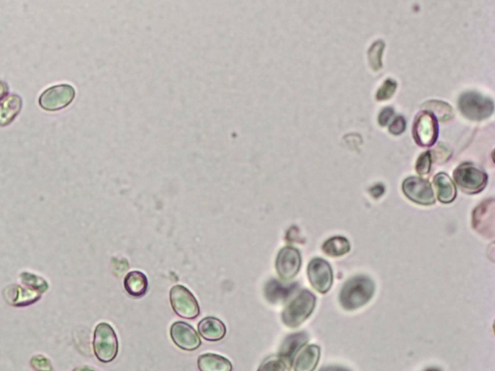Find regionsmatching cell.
<instances>
[{
    "instance_id": "25",
    "label": "cell",
    "mask_w": 495,
    "mask_h": 371,
    "mask_svg": "<svg viewBox=\"0 0 495 371\" xmlns=\"http://www.w3.org/2000/svg\"><path fill=\"white\" fill-rule=\"evenodd\" d=\"M384 47H385V44H384L383 41H378V42L371 46V49L369 50V65H371L374 71H378V70L382 68Z\"/></svg>"
},
{
    "instance_id": "16",
    "label": "cell",
    "mask_w": 495,
    "mask_h": 371,
    "mask_svg": "<svg viewBox=\"0 0 495 371\" xmlns=\"http://www.w3.org/2000/svg\"><path fill=\"white\" fill-rule=\"evenodd\" d=\"M197 330L200 336L207 341H220L226 337V328L224 322L216 317H205L199 323Z\"/></svg>"
},
{
    "instance_id": "8",
    "label": "cell",
    "mask_w": 495,
    "mask_h": 371,
    "mask_svg": "<svg viewBox=\"0 0 495 371\" xmlns=\"http://www.w3.org/2000/svg\"><path fill=\"white\" fill-rule=\"evenodd\" d=\"M437 119L431 113L424 112L417 115L413 126V137L418 146L431 147L438 137Z\"/></svg>"
},
{
    "instance_id": "9",
    "label": "cell",
    "mask_w": 495,
    "mask_h": 371,
    "mask_svg": "<svg viewBox=\"0 0 495 371\" xmlns=\"http://www.w3.org/2000/svg\"><path fill=\"white\" fill-rule=\"evenodd\" d=\"M403 194L414 203L432 205L436 202L434 189L429 181L420 177H408L402 183Z\"/></svg>"
},
{
    "instance_id": "24",
    "label": "cell",
    "mask_w": 495,
    "mask_h": 371,
    "mask_svg": "<svg viewBox=\"0 0 495 371\" xmlns=\"http://www.w3.org/2000/svg\"><path fill=\"white\" fill-rule=\"evenodd\" d=\"M21 281L26 285V288L32 289V290L37 291L40 294H43L48 290L49 288V284L44 279L41 277L36 276V274L30 273H23L21 274Z\"/></svg>"
},
{
    "instance_id": "19",
    "label": "cell",
    "mask_w": 495,
    "mask_h": 371,
    "mask_svg": "<svg viewBox=\"0 0 495 371\" xmlns=\"http://www.w3.org/2000/svg\"><path fill=\"white\" fill-rule=\"evenodd\" d=\"M434 185L436 190L437 199L442 203L448 204L455 201L456 188L453 180L446 173H438L436 175Z\"/></svg>"
},
{
    "instance_id": "6",
    "label": "cell",
    "mask_w": 495,
    "mask_h": 371,
    "mask_svg": "<svg viewBox=\"0 0 495 371\" xmlns=\"http://www.w3.org/2000/svg\"><path fill=\"white\" fill-rule=\"evenodd\" d=\"M487 173L471 163H463L454 172L456 185L461 191L469 194L482 192L487 186Z\"/></svg>"
},
{
    "instance_id": "18",
    "label": "cell",
    "mask_w": 495,
    "mask_h": 371,
    "mask_svg": "<svg viewBox=\"0 0 495 371\" xmlns=\"http://www.w3.org/2000/svg\"><path fill=\"white\" fill-rule=\"evenodd\" d=\"M320 358V348L316 345H309L301 349L295 359L292 361L294 370L313 371L318 365Z\"/></svg>"
},
{
    "instance_id": "31",
    "label": "cell",
    "mask_w": 495,
    "mask_h": 371,
    "mask_svg": "<svg viewBox=\"0 0 495 371\" xmlns=\"http://www.w3.org/2000/svg\"><path fill=\"white\" fill-rule=\"evenodd\" d=\"M394 110L392 108H385L382 110V112H380V114H379L378 117V122L379 124L381 125V126H386V125L388 124L389 120L391 119V117H393Z\"/></svg>"
},
{
    "instance_id": "3",
    "label": "cell",
    "mask_w": 495,
    "mask_h": 371,
    "mask_svg": "<svg viewBox=\"0 0 495 371\" xmlns=\"http://www.w3.org/2000/svg\"><path fill=\"white\" fill-rule=\"evenodd\" d=\"M94 353L102 363H110L118 353V339L115 330L108 323H100L94 332Z\"/></svg>"
},
{
    "instance_id": "13",
    "label": "cell",
    "mask_w": 495,
    "mask_h": 371,
    "mask_svg": "<svg viewBox=\"0 0 495 371\" xmlns=\"http://www.w3.org/2000/svg\"><path fill=\"white\" fill-rule=\"evenodd\" d=\"M171 337L176 346L185 351H195L202 344L199 334L188 323L178 321L171 328Z\"/></svg>"
},
{
    "instance_id": "26",
    "label": "cell",
    "mask_w": 495,
    "mask_h": 371,
    "mask_svg": "<svg viewBox=\"0 0 495 371\" xmlns=\"http://www.w3.org/2000/svg\"><path fill=\"white\" fill-rule=\"evenodd\" d=\"M397 89V83L392 79H389L387 81H384L382 86L378 89V93H376V100L383 102V101L389 100L392 98L394 94L396 92Z\"/></svg>"
},
{
    "instance_id": "30",
    "label": "cell",
    "mask_w": 495,
    "mask_h": 371,
    "mask_svg": "<svg viewBox=\"0 0 495 371\" xmlns=\"http://www.w3.org/2000/svg\"><path fill=\"white\" fill-rule=\"evenodd\" d=\"M405 127H407V123H405V118L397 117L389 127V131H390L391 134L398 136V134H402L405 132Z\"/></svg>"
},
{
    "instance_id": "27",
    "label": "cell",
    "mask_w": 495,
    "mask_h": 371,
    "mask_svg": "<svg viewBox=\"0 0 495 371\" xmlns=\"http://www.w3.org/2000/svg\"><path fill=\"white\" fill-rule=\"evenodd\" d=\"M432 158L431 152H425L418 158L416 170L420 175H427L431 172Z\"/></svg>"
},
{
    "instance_id": "29",
    "label": "cell",
    "mask_w": 495,
    "mask_h": 371,
    "mask_svg": "<svg viewBox=\"0 0 495 371\" xmlns=\"http://www.w3.org/2000/svg\"><path fill=\"white\" fill-rule=\"evenodd\" d=\"M31 365L37 370H52V366L50 361L42 355L35 356L31 359Z\"/></svg>"
},
{
    "instance_id": "28",
    "label": "cell",
    "mask_w": 495,
    "mask_h": 371,
    "mask_svg": "<svg viewBox=\"0 0 495 371\" xmlns=\"http://www.w3.org/2000/svg\"><path fill=\"white\" fill-rule=\"evenodd\" d=\"M260 370H289V366L284 363V361L280 358L269 359L262 363L260 368Z\"/></svg>"
},
{
    "instance_id": "17",
    "label": "cell",
    "mask_w": 495,
    "mask_h": 371,
    "mask_svg": "<svg viewBox=\"0 0 495 371\" xmlns=\"http://www.w3.org/2000/svg\"><path fill=\"white\" fill-rule=\"evenodd\" d=\"M308 339L309 337L306 334L299 332V334H292V336L287 337L286 341L282 343L279 358L284 361V363L289 366V370H291L292 361H293V358L295 357L297 352L305 345L308 342Z\"/></svg>"
},
{
    "instance_id": "5",
    "label": "cell",
    "mask_w": 495,
    "mask_h": 371,
    "mask_svg": "<svg viewBox=\"0 0 495 371\" xmlns=\"http://www.w3.org/2000/svg\"><path fill=\"white\" fill-rule=\"evenodd\" d=\"M76 97V90L68 83L57 84L41 94L39 106L46 112H59L68 107Z\"/></svg>"
},
{
    "instance_id": "15",
    "label": "cell",
    "mask_w": 495,
    "mask_h": 371,
    "mask_svg": "<svg viewBox=\"0 0 495 371\" xmlns=\"http://www.w3.org/2000/svg\"><path fill=\"white\" fill-rule=\"evenodd\" d=\"M23 108V99L17 94L4 97L0 100V127L12 124L18 117Z\"/></svg>"
},
{
    "instance_id": "23",
    "label": "cell",
    "mask_w": 495,
    "mask_h": 371,
    "mask_svg": "<svg viewBox=\"0 0 495 371\" xmlns=\"http://www.w3.org/2000/svg\"><path fill=\"white\" fill-rule=\"evenodd\" d=\"M322 250L329 257H342L349 252L350 244L344 237H333L323 244Z\"/></svg>"
},
{
    "instance_id": "20",
    "label": "cell",
    "mask_w": 495,
    "mask_h": 371,
    "mask_svg": "<svg viewBox=\"0 0 495 371\" xmlns=\"http://www.w3.org/2000/svg\"><path fill=\"white\" fill-rule=\"evenodd\" d=\"M125 290L130 296L135 298L146 295L148 289V279L146 274L139 271H132L126 274L124 279Z\"/></svg>"
},
{
    "instance_id": "32",
    "label": "cell",
    "mask_w": 495,
    "mask_h": 371,
    "mask_svg": "<svg viewBox=\"0 0 495 371\" xmlns=\"http://www.w3.org/2000/svg\"><path fill=\"white\" fill-rule=\"evenodd\" d=\"M9 92V86L6 81H0V100H2Z\"/></svg>"
},
{
    "instance_id": "1",
    "label": "cell",
    "mask_w": 495,
    "mask_h": 371,
    "mask_svg": "<svg viewBox=\"0 0 495 371\" xmlns=\"http://www.w3.org/2000/svg\"><path fill=\"white\" fill-rule=\"evenodd\" d=\"M374 283L367 277L349 279L340 291V302L347 310H358L373 298Z\"/></svg>"
},
{
    "instance_id": "7",
    "label": "cell",
    "mask_w": 495,
    "mask_h": 371,
    "mask_svg": "<svg viewBox=\"0 0 495 371\" xmlns=\"http://www.w3.org/2000/svg\"><path fill=\"white\" fill-rule=\"evenodd\" d=\"M171 305L176 314L184 319H195L200 315V305L194 294L183 285L171 289Z\"/></svg>"
},
{
    "instance_id": "10",
    "label": "cell",
    "mask_w": 495,
    "mask_h": 371,
    "mask_svg": "<svg viewBox=\"0 0 495 371\" xmlns=\"http://www.w3.org/2000/svg\"><path fill=\"white\" fill-rule=\"evenodd\" d=\"M309 281L318 292L327 293L333 284V271L330 264L321 259L311 260L308 266Z\"/></svg>"
},
{
    "instance_id": "21",
    "label": "cell",
    "mask_w": 495,
    "mask_h": 371,
    "mask_svg": "<svg viewBox=\"0 0 495 371\" xmlns=\"http://www.w3.org/2000/svg\"><path fill=\"white\" fill-rule=\"evenodd\" d=\"M200 370L202 371H231L233 365L231 361L217 354H204L197 361Z\"/></svg>"
},
{
    "instance_id": "4",
    "label": "cell",
    "mask_w": 495,
    "mask_h": 371,
    "mask_svg": "<svg viewBox=\"0 0 495 371\" xmlns=\"http://www.w3.org/2000/svg\"><path fill=\"white\" fill-rule=\"evenodd\" d=\"M458 108L463 117L473 121H482L492 114L494 102L477 92H466L458 100Z\"/></svg>"
},
{
    "instance_id": "12",
    "label": "cell",
    "mask_w": 495,
    "mask_h": 371,
    "mask_svg": "<svg viewBox=\"0 0 495 371\" xmlns=\"http://www.w3.org/2000/svg\"><path fill=\"white\" fill-rule=\"evenodd\" d=\"M494 199H489L480 204L473 213V228L487 238L494 237Z\"/></svg>"
},
{
    "instance_id": "2",
    "label": "cell",
    "mask_w": 495,
    "mask_h": 371,
    "mask_svg": "<svg viewBox=\"0 0 495 371\" xmlns=\"http://www.w3.org/2000/svg\"><path fill=\"white\" fill-rule=\"evenodd\" d=\"M316 303V296L308 290L302 291L291 301L282 312V322L289 328H297L306 321Z\"/></svg>"
},
{
    "instance_id": "14",
    "label": "cell",
    "mask_w": 495,
    "mask_h": 371,
    "mask_svg": "<svg viewBox=\"0 0 495 371\" xmlns=\"http://www.w3.org/2000/svg\"><path fill=\"white\" fill-rule=\"evenodd\" d=\"M41 295L37 291L20 285H11L4 290V299L9 305L14 307H28L40 300Z\"/></svg>"
},
{
    "instance_id": "22",
    "label": "cell",
    "mask_w": 495,
    "mask_h": 371,
    "mask_svg": "<svg viewBox=\"0 0 495 371\" xmlns=\"http://www.w3.org/2000/svg\"><path fill=\"white\" fill-rule=\"evenodd\" d=\"M423 110L431 113L439 121H448L454 117L450 105L442 101H429L423 105Z\"/></svg>"
},
{
    "instance_id": "11",
    "label": "cell",
    "mask_w": 495,
    "mask_h": 371,
    "mask_svg": "<svg viewBox=\"0 0 495 371\" xmlns=\"http://www.w3.org/2000/svg\"><path fill=\"white\" fill-rule=\"evenodd\" d=\"M302 259L300 252L295 248H282L276 260L277 273L284 281H291L300 270Z\"/></svg>"
}]
</instances>
